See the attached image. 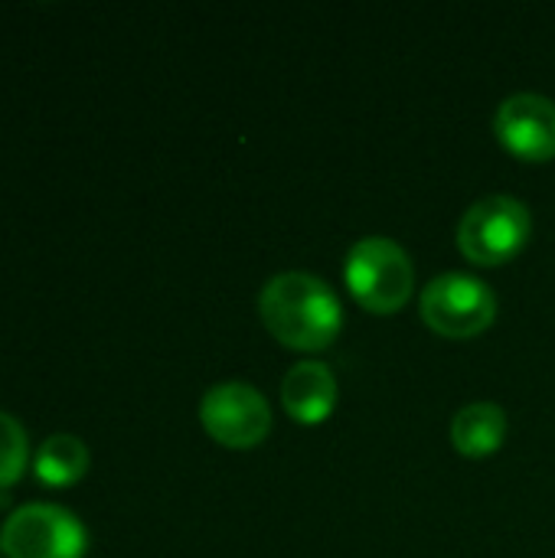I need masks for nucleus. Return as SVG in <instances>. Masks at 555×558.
Returning <instances> with one entry per match:
<instances>
[{"label": "nucleus", "mask_w": 555, "mask_h": 558, "mask_svg": "<svg viewBox=\"0 0 555 558\" xmlns=\"http://www.w3.org/2000/svg\"><path fill=\"white\" fill-rule=\"evenodd\" d=\"M26 458H29L26 428L10 412H0V490L23 477Z\"/></svg>", "instance_id": "obj_11"}, {"label": "nucleus", "mask_w": 555, "mask_h": 558, "mask_svg": "<svg viewBox=\"0 0 555 558\" xmlns=\"http://www.w3.org/2000/svg\"><path fill=\"white\" fill-rule=\"evenodd\" d=\"M281 402L301 425H321L337 405V376L327 363L301 360L281 379Z\"/></svg>", "instance_id": "obj_8"}, {"label": "nucleus", "mask_w": 555, "mask_h": 558, "mask_svg": "<svg viewBox=\"0 0 555 558\" xmlns=\"http://www.w3.org/2000/svg\"><path fill=\"white\" fill-rule=\"evenodd\" d=\"M507 438V415L494 402H471L451 422V441L468 458L494 454Z\"/></svg>", "instance_id": "obj_9"}, {"label": "nucleus", "mask_w": 555, "mask_h": 558, "mask_svg": "<svg viewBox=\"0 0 555 558\" xmlns=\"http://www.w3.org/2000/svg\"><path fill=\"white\" fill-rule=\"evenodd\" d=\"M530 232L533 216L527 203L497 193L468 206L458 226V245L478 265H504L530 242Z\"/></svg>", "instance_id": "obj_3"}, {"label": "nucleus", "mask_w": 555, "mask_h": 558, "mask_svg": "<svg viewBox=\"0 0 555 558\" xmlns=\"http://www.w3.org/2000/svg\"><path fill=\"white\" fill-rule=\"evenodd\" d=\"M203 428L226 448H255L272 432L268 399L249 383H219L200 402Z\"/></svg>", "instance_id": "obj_6"}, {"label": "nucleus", "mask_w": 555, "mask_h": 558, "mask_svg": "<svg viewBox=\"0 0 555 558\" xmlns=\"http://www.w3.org/2000/svg\"><path fill=\"white\" fill-rule=\"evenodd\" d=\"M497 317V298L487 281L468 271H445L422 291V320L451 340L484 333Z\"/></svg>", "instance_id": "obj_5"}, {"label": "nucleus", "mask_w": 555, "mask_h": 558, "mask_svg": "<svg viewBox=\"0 0 555 558\" xmlns=\"http://www.w3.org/2000/svg\"><path fill=\"white\" fill-rule=\"evenodd\" d=\"M343 278L350 294L373 314L399 311L415 288V268L406 248L386 235L360 239L343 262Z\"/></svg>", "instance_id": "obj_2"}, {"label": "nucleus", "mask_w": 555, "mask_h": 558, "mask_svg": "<svg viewBox=\"0 0 555 558\" xmlns=\"http://www.w3.org/2000/svg\"><path fill=\"white\" fill-rule=\"evenodd\" d=\"M494 131L520 160H553L555 101L536 92H517L497 108Z\"/></svg>", "instance_id": "obj_7"}, {"label": "nucleus", "mask_w": 555, "mask_h": 558, "mask_svg": "<svg viewBox=\"0 0 555 558\" xmlns=\"http://www.w3.org/2000/svg\"><path fill=\"white\" fill-rule=\"evenodd\" d=\"M33 471L49 487H69L88 471V448L75 435H49L33 458Z\"/></svg>", "instance_id": "obj_10"}, {"label": "nucleus", "mask_w": 555, "mask_h": 558, "mask_svg": "<svg viewBox=\"0 0 555 558\" xmlns=\"http://www.w3.org/2000/svg\"><path fill=\"white\" fill-rule=\"evenodd\" d=\"M262 324L291 350H324L343 327L334 288L307 271H281L258 294Z\"/></svg>", "instance_id": "obj_1"}, {"label": "nucleus", "mask_w": 555, "mask_h": 558, "mask_svg": "<svg viewBox=\"0 0 555 558\" xmlns=\"http://www.w3.org/2000/svg\"><path fill=\"white\" fill-rule=\"evenodd\" d=\"M88 533L82 520L59 504H23L0 526L7 558H82Z\"/></svg>", "instance_id": "obj_4"}]
</instances>
